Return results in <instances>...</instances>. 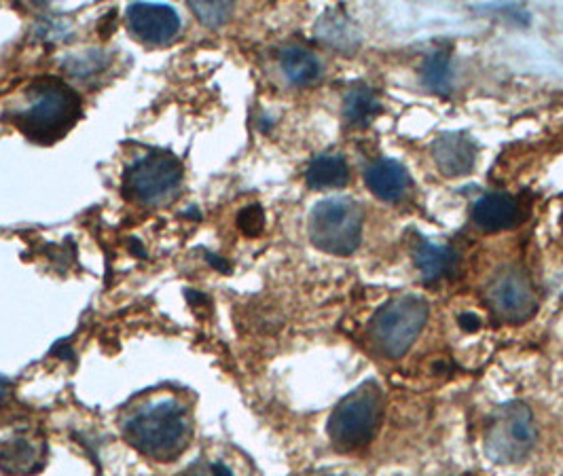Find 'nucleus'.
<instances>
[{"mask_svg":"<svg viewBox=\"0 0 563 476\" xmlns=\"http://www.w3.org/2000/svg\"><path fill=\"white\" fill-rule=\"evenodd\" d=\"M125 436L134 449L157 462H172L187 449L191 426L176 400H161L125 421Z\"/></svg>","mask_w":563,"mask_h":476,"instance_id":"f257e3e1","label":"nucleus"},{"mask_svg":"<svg viewBox=\"0 0 563 476\" xmlns=\"http://www.w3.org/2000/svg\"><path fill=\"white\" fill-rule=\"evenodd\" d=\"M81 113L79 96L58 79H41L30 85L26 106L15 113L20 130L36 140L62 136Z\"/></svg>","mask_w":563,"mask_h":476,"instance_id":"f03ea898","label":"nucleus"},{"mask_svg":"<svg viewBox=\"0 0 563 476\" xmlns=\"http://www.w3.org/2000/svg\"><path fill=\"white\" fill-rule=\"evenodd\" d=\"M428 320V303L422 297L401 295L381 307L371 322V339L388 358H401L422 335Z\"/></svg>","mask_w":563,"mask_h":476,"instance_id":"7ed1b4c3","label":"nucleus"},{"mask_svg":"<svg viewBox=\"0 0 563 476\" xmlns=\"http://www.w3.org/2000/svg\"><path fill=\"white\" fill-rule=\"evenodd\" d=\"M381 417V392L377 383L365 386L345 396L329 419V436L339 451H358L367 447L377 432Z\"/></svg>","mask_w":563,"mask_h":476,"instance_id":"20e7f679","label":"nucleus"},{"mask_svg":"<svg viewBox=\"0 0 563 476\" xmlns=\"http://www.w3.org/2000/svg\"><path fill=\"white\" fill-rule=\"evenodd\" d=\"M538 441L534 413L523 402H508L496 409L485 430V453L496 464L525 460Z\"/></svg>","mask_w":563,"mask_h":476,"instance_id":"39448f33","label":"nucleus"},{"mask_svg":"<svg viewBox=\"0 0 563 476\" xmlns=\"http://www.w3.org/2000/svg\"><path fill=\"white\" fill-rule=\"evenodd\" d=\"M310 237L316 248L335 256H348L360 246L362 210L354 199H324L312 210Z\"/></svg>","mask_w":563,"mask_h":476,"instance_id":"423d86ee","label":"nucleus"},{"mask_svg":"<svg viewBox=\"0 0 563 476\" xmlns=\"http://www.w3.org/2000/svg\"><path fill=\"white\" fill-rule=\"evenodd\" d=\"M183 172V163L172 153H149L125 174V191L142 204H159L176 193Z\"/></svg>","mask_w":563,"mask_h":476,"instance_id":"0eeeda50","label":"nucleus"},{"mask_svg":"<svg viewBox=\"0 0 563 476\" xmlns=\"http://www.w3.org/2000/svg\"><path fill=\"white\" fill-rule=\"evenodd\" d=\"M487 301L506 322H525L536 311L534 288L525 273L506 269L487 286Z\"/></svg>","mask_w":563,"mask_h":476,"instance_id":"6e6552de","label":"nucleus"},{"mask_svg":"<svg viewBox=\"0 0 563 476\" xmlns=\"http://www.w3.org/2000/svg\"><path fill=\"white\" fill-rule=\"evenodd\" d=\"M127 28L138 41L149 45H166L180 30V17L168 5L134 3L127 7Z\"/></svg>","mask_w":563,"mask_h":476,"instance_id":"1a4fd4ad","label":"nucleus"},{"mask_svg":"<svg viewBox=\"0 0 563 476\" xmlns=\"http://www.w3.org/2000/svg\"><path fill=\"white\" fill-rule=\"evenodd\" d=\"M477 144L460 132H449L439 136L432 144L434 163L443 176L460 178L472 172L477 163Z\"/></svg>","mask_w":563,"mask_h":476,"instance_id":"9d476101","label":"nucleus"},{"mask_svg":"<svg viewBox=\"0 0 563 476\" xmlns=\"http://www.w3.org/2000/svg\"><path fill=\"white\" fill-rule=\"evenodd\" d=\"M472 221L483 231H506L521 221V208L511 195L489 193L472 208Z\"/></svg>","mask_w":563,"mask_h":476,"instance_id":"9b49d317","label":"nucleus"},{"mask_svg":"<svg viewBox=\"0 0 563 476\" xmlns=\"http://www.w3.org/2000/svg\"><path fill=\"white\" fill-rule=\"evenodd\" d=\"M365 178H367V187L371 189V193L384 201L401 199L411 185L407 170L401 166V163H396L392 159L375 161L373 166L367 170Z\"/></svg>","mask_w":563,"mask_h":476,"instance_id":"f8f14e48","label":"nucleus"},{"mask_svg":"<svg viewBox=\"0 0 563 476\" xmlns=\"http://www.w3.org/2000/svg\"><path fill=\"white\" fill-rule=\"evenodd\" d=\"M305 180H307V185H310L316 191L341 189V187L348 185V180H350L348 161H345L337 153L318 155L310 163V168H307Z\"/></svg>","mask_w":563,"mask_h":476,"instance_id":"ddd939ff","label":"nucleus"},{"mask_svg":"<svg viewBox=\"0 0 563 476\" xmlns=\"http://www.w3.org/2000/svg\"><path fill=\"white\" fill-rule=\"evenodd\" d=\"M280 66H282L284 77L290 83L299 85V87L316 83L322 75L320 60L314 56L310 49L297 47V45L286 47L280 53Z\"/></svg>","mask_w":563,"mask_h":476,"instance_id":"4468645a","label":"nucleus"},{"mask_svg":"<svg viewBox=\"0 0 563 476\" xmlns=\"http://www.w3.org/2000/svg\"><path fill=\"white\" fill-rule=\"evenodd\" d=\"M381 113V104L375 91L367 85L352 87L343 100V115L354 127H367Z\"/></svg>","mask_w":563,"mask_h":476,"instance_id":"2eb2a0df","label":"nucleus"},{"mask_svg":"<svg viewBox=\"0 0 563 476\" xmlns=\"http://www.w3.org/2000/svg\"><path fill=\"white\" fill-rule=\"evenodd\" d=\"M39 462V449L24 438H15L11 443L0 445V468L7 474H30L39 470Z\"/></svg>","mask_w":563,"mask_h":476,"instance_id":"dca6fc26","label":"nucleus"},{"mask_svg":"<svg viewBox=\"0 0 563 476\" xmlns=\"http://www.w3.org/2000/svg\"><path fill=\"white\" fill-rule=\"evenodd\" d=\"M453 263H456V254L445 246L420 242V246H417V250H415V265L422 271L424 280H428V282L443 278L445 273L451 271Z\"/></svg>","mask_w":563,"mask_h":476,"instance_id":"f3484780","label":"nucleus"},{"mask_svg":"<svg viewBox=\"0 0 563 476\" xmlns=\"http://www.w3.org/2000/svg\"><path fill=\"white\" fill-rule=\"evenodd\" d=\"M318 39L326 45H331L335 49H345L350 51L358 45V36L354 26L345 20V15H341L339 11H331L326 13L322 20L318 22L316 28Z\"/></svg>","mask_w":563,"mask_h":476,"instance_id":"a211bd4d","label":"nucleus"},{"mask_svg":"<svg viewBox=\"0 0 563 476\" xmlns=\"http://www.w3.org/2000/svg\"><path fill=\"white\" fill-rule=\"evenodd\" d=\"M453 72L447 51H432L424 64V83L434 91H447L451 87Z\"/></svg>","mask_w":563,"mask_h":476,"instance_id":"6ab92c4d","label":"nucleus"},{"mask_svg":"<svg viewBox=\"0 0 563 476\" xmlns=\"http://www.w3.org/2000/svg\"><path fill=\"white\" fill-rule=\"evenodd\" d=\"M189 7L197 15V20L208 28L223 26L233 13L231 3H189Z\"/></svg>","mask_w":563,"mask_h":476,"instance_id":"aec40b11","label":"nucleus"},{"mask_svg":"<svg viewBox=\"0 0 563 476\" xmlns=\"http://www.w3.org/2000/svg\"><path fill=\"white\" fill-rule=\"evenodd\" d=\"M238 227L248 235V237H254V235H259L265 227V214H263V208L261 206H246L240 214H238Z\"/></svg>","mask_w":563,"mask_h":476,"instance_id":"412c9836","label":"nucleus"},{"mask_svg":"<svg viewBox=\"0 0 563 476\" xmlns=\"http://www.w3.org/2000/svg\"><path fill=\"white\" fill-rule=\"evenodd\" d=\"M106 62H102V56L98 51L92 53H83V56H75L66 62V66L70 68L72 75L77 77H87L92 75V72H98Z\"/></svg>","mask_w":563,"mask_h":476,"instance_id":"4be33fe9","label":"nucleus"},{"mask_svg":"<svg viewBox=\"0 0 563 476\" xmlns=\"http://www.w3.org/2000/svg\"><path fill=\"white\" fill-rule=\"evenodd\" d=\"M460 324H462L464 331H479L481 318L475 316V314H470V311H466V314L460 316Z\"/></svg>","mask_w":563,"mask_h":476,"instance_id":"5701e85b","label":"nucleus"},{"mask_svg":"<svg viewBox=\"0 0 563 476\" xmlns=\"http://www.w3.org/2000/svg\"><path fill=\"white\" fill-rule=\"evenodd\" d=\"M208 261H210V265H212L214 269H219V271H223V273H229V271H231V265H229L227 261H223V259H216L214 254H208Z\"/></svg>","mask_w":563,"mask_h":476,"instance_id":"b1692460","label":"nucleus"},{"mask_svg":"<svg viewBox=\"0 0 563 476\" xmlns=\"http://www.w3.org/2000/svg\"><path fill=\"white\" fill-rule=\"evenodd\" d=\"M212 476H233L231 470L225 464H214L212 466Z\"/></svg>","mask_w":563,"mask_h":476,"instance_id":"393cba45","label":"nucleus"},{"mask_svg":"<svg viewBox=\"0 0 563 476\" xmlns=\"http://www.w3.org/2000/svg\"><path fill=\"white\" fill-rule=\"evenodd\" d=\"M187 299L191 303H206V297L202 295V292H193V290H187Z\"/></svg>","mask_w":563,"mask_h":476,"instance_id":"a878e982","label":"nucleus"},{"mask_svg":"<svg viewBox=\"0 0 563 476\" xmlns=\"http://www.w3.org/2000/svg\"><path fill=\"white\" fill-rule=\"evenodd\" d=\"M9 390H11V383L7 379L0 377V400H3L9 394Z\"/></svg>","mask_w":563,"mask_h":476,"instance_id":"bb28decb","label":"nucleus"},{"mask_svg":"<svg viewBox=\"0 0 563 476\" xmlns=\"http://www.w3.org/2000/svg\"><path fill=\"white\" fill-rule=\"evenodd\" d=\"M180 476H208L204 470H191L187 474H180Z\"/></svg>","mask_w":563,"mask_h":476,"instance_id":"cd10ccee","label":"nucleus"}]
</instances>
